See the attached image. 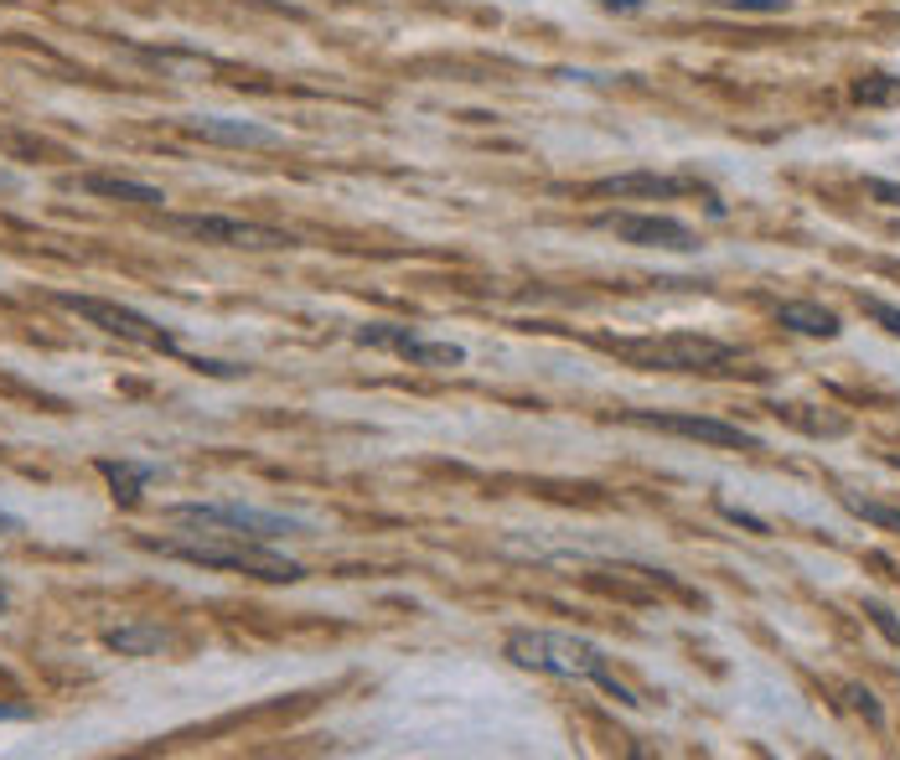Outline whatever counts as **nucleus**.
Returning a JSON list of instances; mask_svg holds the SVG:
<instances>
[{"instance_id":"dca6fc26","label":"nucleus","mask_w":900,"mask_h":760,"mask_svg":"<svg viewBox=\"0 0 900 760\" xmlns=\"http://www.w3.org/2000/svg\"><path fill=\"white\" fill-rule=\"evenodd\" d=\"M854 104L890 109V104H900V79L896 73H864V79H854Z\"/></svg>"},{"instance_id":"a878e982","label":"nucleus","mask_w":900,"mask_h":760,"mask_svg":"<svg viewBox=\"0 0 900 760\" xmlns=\"http://www.w3.org/2000/svg\"><path fill=\"white\" fill-rule=\"evenodd\" d=\"M0 533H21V518H11V512H0Z\"/></svg>"},{"instance_id":"aec40b11","label":"nucleus","mask_w":900,"mask_h":760,"mask_svg":"<svg viewBox=\"0 0 900 760\" xmlns=\"http://www.w3.org/2000/svg\"><path fill=\"white\" fill-rule=\"evenodd\" d=\"M860 306H864V316H875L890 336H900V306H885V300H875V295H864Z\"/></svg>"},{"instance_id":"7ed1b4c3","label":"nucleus","mask_w":900,"mask_h":760,"mask_svg":"<svg viewBox=\"0 0 900 760\" xmlns=\"http://www.w3.org/2000/svg\"><path fill=\"white\" fill-rule=\"evenodd\" d=\"M606 352L627 357L631 368H652V372H724L741 363V352L730 342H714V336H606L601 342Z\"/></svg>"},{"instance_id":"bb28decb","label":"nucleus","mask_w":900,"mask_h":760,"mask_svg":"<svg viewBox=\"0 0 900 760\" xmlns=\"http://www.w3.org/2000/svg\"><path fill=\"white\" fill-rule=\"evenodd\" d=\"M5 605H11V590H5V580H0V610H5Z\"/></svg>"},{"instance_id":"b1692460","label":"nucleus","mask_w":900,"mask_h":760,"mask_svg":"<svg viewBox=\"0 0 900 760\" xmlns=\"http://www.w3.org/2000/svg\"><path fill=\"white\" fill-rule=\"evenodd\" d=\"M606 11H621V16H642L647 11V0H601Z\"/></svg>"},{"instance_id":"9b49d317","label":"nucleus","mask_w":900,"mask_h":760,"mask_svg":"<svg viewBox=\"0 0 900 760\" xmlns=\"http://www.w3.org/2000/svg\"><path fill=\"white\" fill-rule=\"evenodd\" d=\"M595 197H647V202H667V197H684V192H699V181H684V176H663V171H621V176H601Z\"/></svg>"},{"instance_id":"0eeeda50","label":"nucleus","mask_w":900,"mask_h":760,"mask_svg":"<svg viewBox=\"0 0 900 760\" xmlns=\"http://www.w3.org/2000/svg\"><path fill=\"white\" fill-rule=\"evenodd\" d=\"M357 347H378V352H393V357H410L419 368H461L466 363V347L455 342H435V336L414 332V326H399V321H368L353 332Z\"/></svg>"},{"instance_id":"6e6552de","label":"nucleus","mask_w":900,"mask_h":760,"mask_svg":"<svg viewBox=\"0 0 900 760\" xmlns=\"http://www.w3.org/2000/svg\"><path fill=\"white\" fill-rule=\"evenodd\" d=\"M595 223L616 244H631V249H673V253L699 249V234L688 228L684 217H667V213H606Z\"/></svg>"},{"instance_id":"4be33fe9","label":"nucleus","mask_w":900,"mask_h":760,"mask_svg":"<svg viewBox=\"0 0 900 760\" xmlns=\"http://www.w3.org/2000/svg\"><path fill=\"white\" fill-rule=\"evenodd\" d=\"M849 703H854V709H860L869 724H885V709L875 703V693H869V688H849Z\"/></svg>"},{"instance_id":"423d86ee","label":"nucleus","mask_w":900,"mask_h":760,"mask_svg":"<svg viewBox=\"0 0 900 760\" xmlns=\"http://www.w3.org/2000/svg\"><path fill=\"white\" fill-rule=\"evenodd\" d=\"M166 518L181 527H223V533H244V538H285V533H306L300 518H285V512H264V507L249 502H177L166 507Z\"/></svg>"},{"instance_id":"f3484780","label":"nucleus","mask_w":900,"mask_h":760,"mask_svg":"<svg viewBox=\"0 0 900 760\" xmlns=\"http://www.w3.org/2000/svg\"><path fill=\"white\" fill-rule=\"evenodd\" d=\"M843 507H849L854 518H864V523H875V527H890V533H900V507L869 502V497H860V491H843Z\"/></svg>"},{"instance_id":"20e7f679","label":"nucleus","mask_w":900,"mask_h":760,"mask_svg":"<svg viewBox=\"0 0 900 760\" xmlns=\"http://www.w3.org/2000/svg\"><path fill=\"white\" fill-rule=\"evenodd\" d=\"M161 228L217 249H295L300 238L291 228H270L254 217H223V213H161Z\"/></svg>"},{"instance_id":"1a4fd4ad","label":"nucleus","mask_w":900,"mask_h":760,"mask_svg":"<svg viewBox=\"0 0 900 760\" xmlns=\"http://www.w3.org/2000/svg\"><path fill=\"white\" fill-rule=\"evenodd\" d=\"M631 425L642 429H663V435H684V440H699V446L714 450H761V435L756 429H741L730 419H709V414H652V409H631Z\"/></svg>"},{"instance_id":"2eb2a0df","label":"nucleus","mask_w":900,"mask_h":760,"mask_svg":"<svg viewBox=\"0 0 900 760\" xmlns=\"http://www.w3.org/2000/svg\"><path fill=\"white\" fill-rule=\"evenodd\" d=\"M777 321L782 326H792L797 336H839V316L828 311V306H818V300H782L777 306Z\"/></svg>"},{"instance_id":"f8f14e48","label":"nucleus","mask_w":900,"mask_h":760,"mask_svg":"<svg viewBox=\"0 0 900 760\" xmlns=\"http://www.w3.org/2000/svg\"><path fill=\"white\" fill-rule=\"evenodd\" d=\"M73 187L88 197H104V202H130V207H161V202H166L161 187L135 181V176H115V171H88V176H79Z\"/></svg>"},{"instance_id":"39448f33","label":"nucleus","mask_w":900,"mask_h":760,"mask_svg":"<svg viewBox=\"0 0 900 760\" xmlns=\"http://www.w3.org/2000/svg\"><path fill=\"white\" fill-rule=\"evenodd\" d=\"M62 311H73L83 316L88 326H98V332H109L119 336V342H130V347H145V352H177V332H166V326H156L145 311H135V306H119V300H104V295H73V290H58L52 295Z\"/></svg>"},{"instance_id":"ddd939ff","label":"nucleus","mask_w":900,"mask_h":760,"mask_svg":"<svg viewBox=\"0 0 900 760\" xmlns=\"http://www.w3.org/2000/svg\"><path fill=\"white\" fill-rule=\"evenodd\" d=\"M104 646L119 652V657H156L171 646V631L156 621H125V626H109L104 631Z\"/></svg>"},{"instance_id":"a211bd4d","label":"nucleus","mask_w":900,"mask_h":760,"mask_svg":"<svg viewBox=\"0 0 900 760\" xmlns=\"http://www.w3.org/2000/svg\"><path fill=\"white\" fill-rule=\"evenodd\" d=\"M864 616H869V621L880 626V637H885V642H890V646H900V621H896V610H890V605L869 595V601H864Z\"/></svg>"},{"instance_id":"5701e85b","label":"nucleus","mask_w":900,"mask_h":760,"mask_svg":"<svg viewBox=\"0 0 900 760\" xmlns=\"http://www.w3.org/2000/svg\"><path fill=\"white\" fill-rule=\"evenodd\" d=\"M720 512H724V518H730V523L750 527V533H771V523H766V518H756V512H745V507H730V502H724Z\"/></svg>"},{"instance_id":"412c9836","label":"nucleus","mask_w":900,"mask_h":760,"mask_svg":"<svg viewBox=\"0 0 900 760\" xmlns=\"http://www.w3.org/2000/svg\"><path fill=\"white\" fill-rule=\"evenodd\" d=\"M864 197H875L885 207H900V187L896 181H885V176H864Z\"/></svg>"},{"instance_id":"cd10ccee","label":"nucleus","mask_w":900,"mask_h":760,"mask_svg":"<svg viewBox=\"0 0 900 760\" xmlns=\"http://www.w3.org/2000/svg\"><path fill=\"white\" fill-rule=\"evenodd\" d=\"M890 466H896V471H900V455H890Z\"/></svg>"},{"instance_id":"9d476101","label":"nucleus","mask_w":900,"mask_h":760,"mask_svg":"<svg viewBox=\"0 0 900 760\" xmlns=\"http://www.w3.org/2000/svg\"><path fill=\"white\" fill-rule=\"evenodd\" d=\"M181 130L192 140H208V145H228V151H280L285 135L270 130V124H254V119H181Z\"/></svg>"},{"instance_id":"6ab92c4d","label":"nucleus","mask_w":900,"mask_h":760,"mask_svg":"<svg viewBox=\"0 0 900 760\" xmlns=\"http://www.w3.org/2000/svg\"><path fill=\"white\" fill-rule=\"evenodd\" d=\"M720 11H750V16H782L786 0H714Z\"/></svg>"},{"instance_id":"393cba45","label":"nucleus","mask_w":900,"mask_h":760,"mask_svg":"<svg viewBox=\"0 0 900 760\" xmlns=\"http://www.w3.org/2000/svg\"><path fill=\"white\" fill-rule=\"evenodd\" d=\"M0 720H32V709L26 703H0Z\"/></svg>"},{"instance_id":"f03ea898","label":"nucleus","mask_w":900,"mask_h":760,"mask_svg":"<svg viewBox=\"0 0 900 760\" xmlns=\"http://www.w3.org/2000/svg\"><path fill=\"white\" fill-rule=\"evenodd\" d=\"M145 548H161L166 559H187L202 569H234V574H254L270 585H295L306 580V569L285 559L280 548L264 538H244V533H223V527H192L187 538H145Z\"/></svg>"},{"instance_id":"4468645a","label":"nucleus","mask_w":900,"mask_h":760,"mask_svg":"<svg viewBox=\"0 0 900 760\" xmlns=\"http://www.w3.org/2000/svg\"><path fill=\"white\" fill-rule=\"evenodd\" d=\"M98 476L109 482V491H115V502H140V491L156 482V466L151 461H115V455H104L98 461Z\"/></svg>"},{"instance_id":"f257e3e1","label":"nucleus","mask_w":900,"mask_h":760,"mask_svg":"<svg viewBox=\"0 0 900 760\" xmlns=\"http://www.w3.org/2000/svg\"><path fill=\"white\" fill-rule=\"evenodd\" d=\"M508 663L529 667V673H544V678H565V682H595V688H606L616 703H627V709H642V699L631 693L627 682L616 678L606 667V652L585 637H575V631H544V626H523V631H512L508 637Z\"/></svg>"}]
</instances>
